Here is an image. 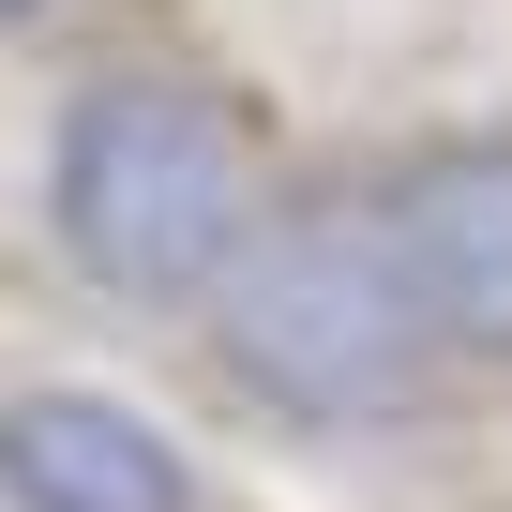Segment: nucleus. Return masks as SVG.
<instances>
[{
	"instance_id": "nucleus-1",
	"label": "nucleus",
	"mask_w": 512,
	"mask_h": 512,
	"mask_svg": "<svg viewBox=\"0 0 512 512\" xmlns=\"http://www.w3.org/2000/svg\"><path fill=\"white\" fill-rule=\"evenodd\" d=\"M46 241L76 256V287H106L136 317L211 302L226 256L256 241L226 106L181 91V76H91L46 136Z\"/></svg>"
},
{
	"instance_id": "nucleus-2",
	"label": "nucleus",
	"mask_w": 512,
	"mask_h": 512,
	"mask_svg": "<svg viewBox=\"0 0 512 512\" xmlns=\"http://www.w3.org/2000/svg\"><path fill=\"white\" fill-rule=\"evenodd\" d=\"M211 347H226V377L256 407H287V422H377L437 362L362 196H302V211L256 226L226 256V287H211Z\"/></svg>"
},
{
	"instance_id": "nucleus-3",
	"label": "nucleus",
	"mask_w": 512,
	"mask_h": 512,
	"mask_svg": "<svg viewBox=\"0 0 512 512\" xmlns=\"http://www.w3.org/2000/svg\"><path fill=\"white\" fill-rule=\"evenodd\" d=\"M377 241L407 272L422 347L512 362V136H422L377 196Z\"/></svg>"
},
{
	"instance_id": "nucleus-4",
	"label": "nucleus",
	"mask_w": 512,
	"mask_h": 512,
	"mask_svg": "<svg viewBox=\"0 0 512 512\" xmlns=\"http://www.w3.org/2000/svg\"><path fill=\"white\" fill-rule=\"evenodd\" d=\"M0 512H196V452L91 377H31L0 392Z\"/></svg>"
},
{
	"instance_id": "nucleus-5",
	"label": "nucleus",
	"mask_w": 512,
	"mask_h": 512,
	"mask_svg": "<svg viewBox=\"0 0 512 512\" xmlns=\"http://www.w3.org/2000/svg\"><path fill=\"white\" fill-rule=\"evenodd\" d=\"M31 16H61V0H0V31H31Z\"/></svg>"
}]
</instances>
